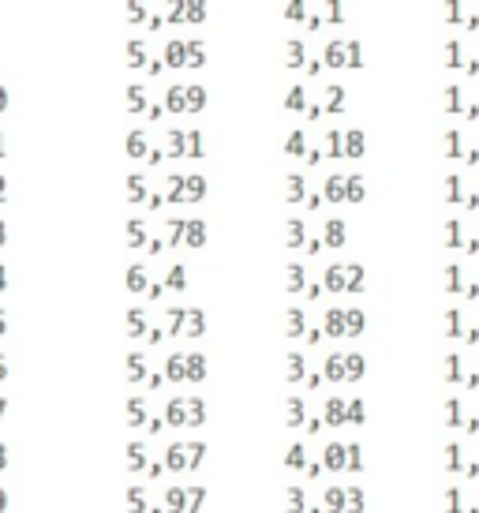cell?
Masks as SVG:
<instances>
[{"instance_id":"47","label":"cell","mask_w":479,"mask_h":513,"mask_svg":"<svg viewBox=\"0 0 479 513\" xmlns=\"http://www.w3.org/2000/svg\"><path fill=\"white\" fill-rule=\"evenodd\" d=\"M304 158H307V165H318V162H322V154H318V150H311V146H307Z\"/></svg>"},{"instance_id":"2","label":"cell","mask_w":479,"mask_h":513,"mask_svg":"<svg viewBox=\"0 0 479 513\" xmlns=\"http://www.w3.org/2000/svg\"><path fill=\"white\" fill-rule=\"evenodd\" d=\"M322 64L326 68H363V49H359V42H348V38H333L322 49Z\"/></svg>"},{"instance_id":"6","label":"cell","mask_w":479,"mask_h":513,"mask_svg":"<svg viewBox=\"0 0 479 513\" xmlns=\"http://www.w3.org/2000/svg\"><path fill=\"white\" fill-rule=\"evenodd\" d=\"M168 53H173V64H203V45H195V42H187V45H173L168 49Z\"/></svg>"},{"instance_id":"22","label":"cell","mask_w":479,"mask_h":513,"mask_svg":"<svg viewBox=\"0 0 479 513\" xmlns=\"http://www.w3.org/2000/svg\"><path fill=\"white\" fill-rule=\"evenodd\" d=\"M285 424L288 427H299V424H304V420H307V408H304V397H288L285 401Z\"/></svg>"},{"instance_id":"42","label":"cell","mask_w":479,"mask_h":513,"mask_svg":"<svg viewBox=\"0 0 479 513\" xmlns=\"http://www.w3.org/2000/svg\"><path fill=\"white\" fill-rule=\"evenodd\" d=\"M285 495H288V513H304V506H307V502H304V491H299V487H288Z\"/></svg>"},{"instance_id":"35","label":"cell","mask_w":479,"mask_h":513,"mask_svg":"<svg viewBox=\"0 0 479 513\" xmlns=\"http://www.w3.org/2000/svg\"><path fill=\"white\" fill-rule=\"evenodd\" d=\"M446 23L461 26L464 23V0H446Z\"/></svg>"},{"instance_id":"16","label":"cell","mask_w":479,"mask_h":513,"mask_svg":"<svg viewBox=\"0 0 479 513\" xmlns=\"http://www.w3.org/2000/svg\"><path fill=\"white\" fill-rule=\"evenodd\" d=\"M285 289L292 296L307 289V274H304V266H299V263H288V270H285Z\"/></svg>"},{"instance_id":"43","label":"cell","mask_w":479,"mask_h":513,"mask_svg":"<svg viewBox=\"0 0 479 513\" xmlns=\"http://www.w3.org/2000/svg\"><path fill=\"white\" fill-rule=\"evenodd\" d=\"M326 154H329V158H345V154H341V132H329V135H326Z\"/></svg>"},{"instance_id":"36","label":"cell","mask_w":479,"mask_h":513,"mask_svg":"<svg viewBox=\"0 0 479 513\" xmlns=\"http://www.w3.org/2000/svg\"><path fill=\"white\" fill-rule=\"evenodd\" d=\"M322 502H326L329 513H345V487H329Z\"/></svg>"},{"instance_id":"5","label":"cell","mask_w":479,"mask_h":513,"mask_svg":"<svg viewBox=\"0 0 479 513\" xmlns=\"http://www.w3.org/2000/svg\"><path fill=\"white\" fill-rule=\"evenodd\" d=\"M341 154L345 158H363L367 154V135L359 132V128H348V132H341Z\"/></svg>"},{"instance_id":"8","label":"cell","mask_w":479,"mask_h":513,"mask_svg":"<svg viewBox=\"0 0 479 513\" xmlns=\"http://www.w3.org/2000/svg\"><path fill=\"white\" fill-rule=\"evenodd\" d=\"M446 68H449V72H464V68H468V53H464V45L457 42V38H449V42H446Z\"/></svg>"},{"instance_id":"3","label":"cell","mask_w":479,"mask_h":513,"mask_svg":"<svg viewBox=\"0 0 479 513\" xmlns=\"http://www.w3.org/2000/svg\"><path fill=\"white\" fill-rule=\"evenodd\" d=\"M322 244H326V247H333V251L348 244V225H345L341 217H329L326 225H322Z\"/></svg>"},{"instance_id":"12","label":"cell","mask_w":479,"mask_h":513,"mask_svg":"<svg viewBox=\"0 0 479 513\" xmlns=\"http://www.w3.org/2000/svg\"><path fill=\"white\" fill-rule=\"evenodd\" d=\"M285 113H307V90L304 83H292L285 94Z\"/></svg>"},{"instance_id":"27","label":"cell","mask_w":479,"mask_h":513,"mask_svg":"<svg viewBox=\"0 0 479 513\" xmlns=\"http://www.w3.org/2000/svg\"><path fill=\"white\" fill-rule=\"evenodd\" d=\"M363 199H367L363 176H359V173H348V199H345V203H363Z\"/></svg>"},{"instance_id":"25","label":"cell","mask_w":479,"mask_h":513,"mask_svg":"<svg viewBox=\"0 0 479 513\" xmlns=\"http://www.w3.org/2000/svg\"><path fill=\"white\" fill-rule=\"evenodd\" d=\"M285 154H288V158H304V154H307V135L299 132V128H296V132H288V139H285Z\"/></svg>"},{"instance_id":"34","label":"cell","mask_w":479,"mask_h":513,"mask_svg":"<svg viewBox=\"0 0 479 513\" xmlns=\"http://www.w3.org/2000/svg\"><path fill=\"white\" fill-rule=\"evenodd\" d=\"M446 424L449 427H461L464 424V408H461V401H457V397L446 401Z\"/></svg>"},{"instance_id":"18","label":"cell","mask_w":479,"mask_h":513,"mask_svg":"<svg viewBox=\"0 0 479 513\" xmlns=\"http://www.w3.org/2000/svg\"><path fill=\"white\" fill-rule=\"evenodd\" d=\"M285 378L292 382V386L307 378V364H304V356H299V352H288V360H285Z\"/></svg>"},{"instance_id":"13","label":"cell","mask_w":479,"mask_h":513,"mask_svg":"<svg viewBox=\"0 0 479 513\" xmlns=\"http://www.w3.org/2000/svg\"><path fill=\"white\" fill-rule=\"evenodd\" d=\"M285 244L292 247V251L307 244V229H304V221H299V217H288L285 221Z\"/></svg>"},{"instance_id":"28","label":"cell","mask_w":479,"mask_h":513,"mask_svg":"<svg viewBox=\"0 0 479 513\" xmlns=\"http://www.w3.org/2000/svg\"><path fill=\"white\" fill-rule=\"evenodd\" d=\"M329 26H345V0H326V19Z\"/></svg>"},{"instance_id":"32","label":"cell","mask_w":479,"mask_h":513,"mask_svg":"<svg viewBox=\"0 0 479 513\" xmlns=\"http://www.w3.org/2000/svg\"><path fill=\"white\" fill-rule=\"evenodd\" d=\"M367 420V408H363V401H345V424H363Z\"/></svg>"},{"instance_id":"33","label":"cell","mask_w":479,"mask_h":513,"mask_svg":"<svg viewBox=\"0 0 479 513\" xmlns=\"http://www.w3.org/2000/svg\"><path fill=\"white\" fill-rule=\"evenodd\" d=\"M446 293H464V285H461V263H449L446 266Z\"/></svg>"},{"instance_id":"39","label":"cell","mask_w":479,"mask_h":513,"mask_svg":"<svg viewBox=\"0 0 479 513\" xmlns=\"http://www.w3.org/2000/svg\"><path fill=\"white\" fill-rule=\"evenodd\" d=\"M446 378L449 382H461L464 375H461V352H449L446 356Z\"/></svg>"},{"instance_id":"30","label":"cell","mask_w":479,"mask_h":513,"mask_svg":"<svg viewBox=\"0 0 479 513\" xmlns=\"http://www.w3.org/2000/svg\"><path fill=\"white\" fill-rule=\"evenodd\" d=\"M285 23H307V0H288L285 4Z\"/></svg>"},{"instance_id":"26","label":"cell","mask_w":479,"mask_h":513,"mask_svg":"<svg viewBox=\"0 0 479 513\" xmlns=\"http://www.w3.org/2000/svg\"><path fill=\"white\" fill-rule=\"evenodd\" d=\"M446 203H464V184H461V173H449V176H446Z\"/></svg>"},{"instance_id":"9","label":"cell","mask_w":479,"mask_h":513,"mask_svg":"<svg viewBox=\"0 0 479 513\" xmlns=\"http://www.w3.org/2000/svg\"><path fill=\"white\" fill-rule=\"evenodd\" d=\"M307 60H311V56H307L304 42H299V38H288V42H285V64L296 72V68H307Z\"/></svg>"},{"instance_id":"10","label":"cell","mask_w":479,"mask_h":513,"mask_svg":"<svg viewBox=\"0 0 479 513\" xmlns=\"http://www.w3.org/2000/svg\"><path fill=\"white\" fill-rule=\"evenodd\" d=\"M442 102H446V113H457V116H461L464 113V83H449L446 86V94H442Z\"/></svg>"},{"instance_id":"17","label":"cell","mask_w":479,"mask_h":513,"mask_svg":"<svg viewBox=\"0 0 479 513\" xmlns=\"http://www.w3.org/2000/svg\"><path fill=\"white\" fill-rule=\"evenodd\" d=\"M367 330V319L359 307H345V337H359Z\"/></svg>"},{"instance_id":"14","label":"cell","mask_w":479,"mask_h":513,"mask_svg":"<svg viewBox=\"0 0 479 513\" xmlns=\"http://www.w3.org/2000/svg\"><path fill=\"white\" fill-rule=\"evenodd\" d=\"M345 457H348L345 442H329L326 454H322V465H326L329 472H341V468H345Z\"/></svg>"},{"instance_id":"1","label":"cell","mask_w":479,"mask_h":513,"mask_svg":"<svg viewBox=\"0 0 479 513\" xmlns=\"http://www.w3.org/2000/svg\"><path fill=\"white\" fill-rule=\"evenodd\" d=\"M363 266L359 263H333L326 270V277H322V285H326V293H363Z\"/></svg>"},{"instance_id":"41","label":"cell","mask_w":479,"mask_h":513,"mask_svg":"<svg viewBox=\"0 0 479 513\" xmlns=\"http://www.w3.org/2000/svg\"><path fill=\"white\" fill-rule=\"evenodd\" d=\"M348 457H345V468L348 472H359V468H363V454H359V446H356V442H348Z\"/></svg>"},{"instance_id":"11","label":"cell","mask_w":479,"mask_h":513,"mask_svg":"<svg viewBox=\"0 0 479 513\" xmlns=\"http://www.w3.org/2000/svg\"><path fill=\"white\" fill-rule=\"evenodd\" d=\"M304 199H307V184H304V176H299V173H288L285 176V203H304Z\"/></svg>"},{"instance_id":"40","label":"cell","mask_w":479,"mask_h":513,"mask_svg":"<svg viewBox=\"0 0 479 513\" xmlns=\"http://www.w3.org/2000/svg\"><path fill=\"white\" fill-rule=\"evenodd\" d=\"M446 468L461 472V442H449V446H446Z\"/></svg>"},{"instance_id":"38","label":"cell","mask_w":479,"mask_h":513,"mask_svg":"<svg viewBox=\"0 0 479 513\" xmlns=\"http://www.w3.org/2000/svg\"><path fill=\"white\" fill-rule=\"evenodd\" d=\"M345 513H363V491L359 487L345 491Z\"/></svg>"},{"instance_id":"29","label":"cell","mask_w":479,"mask_h":513,"mask_svg":"<svg viewBox=\"0 0 479 513\" xmlns=\"http://www.w3.org/2000/svg\"><path fill=\"white\" fill-rule=\"evenodd\" d=\"M446 337H464V319H461L457 307L446 311Z\"/></svg>"},{"instance_id":"31","label":"cell","mask_w":479,"mask_h":513,"mask_svg":"<svg viewBox=\"0 0 479 513\" xmlns=\"http://www.w3.org/2000/svg\"><path fill=\"white\" fill-rule=\"evenodd\" d=\"M446 244L449 247H464V225L461 221H453V217L446 221Z\"/></svg>"},{"instance_id":"49","label":"cell","mask_w":479,"mask_h":513,"mask_svg":"<svg viewBox=\"0 0 479 513\" xmlns=\"http://www.w3.org/2000/svg\"><path fill=\"white\" fill-rule=\"evenodd\" d=\"M464 296H468V300H479V281H476V285H468V289H464Z\"/></svg>"},{"instance_id":"15","label":"cell","mask_w":479,"mask_h":513,"mask_svg":"<svg viewBox=\"0 0 479 513\" xmlns=\"http://www.w3.org/2000/svg\"><path fill=\"white\" fill-rule=\"evenodd\" d=\"M322 330L329 337H345V307H329L322 319Z\"/></svg>"},{"instance_id":"23","label":"cell","mask_w":479,"mask_h":513,"mask_svg":"<svg viewBox=\"0 0 479 513\" xmlns=\"http://www.w3.org/2000/svg\"><path fill=\"white\" fill-rule=\"evenodd\" d=\"M304 330H307L304 311H299V307H288V311H285V334H288V337H299Z\"/></svg>"},{"instance_id":"46","label":"cell","mask_w":479,"mask_h":513,"mask_svg":"<svg viewBox=\"0 0 479 513\" xmlns=\"http://www.w3.org/2000/svg\"><path fill=\"white\" fill-rule=\"evenodd\" d=\"M304 72H307V75H318V72H322V60H307Z\"/></svg>"},{"instance_id":"21","label":"cell","mask_w":479,"mask_h":513,"mask_svg":"<svg viewBox=\"0 0 479 513\" xmlns=\"http://www.w3.org/2000/svg\"><path fill=\"white\" fill-rule=\"evenodd\" d=\"M322 416H326L329 427H341L345 424V397H329L326 408H322Z\"/></svg>"},{"instance_id":"48","label":"cell","mask_w":479,"mask_h":513,"mask_svg":"<svg viewBox=\"0 0 479 513\" xmlns=\"http://www.w3.org/2000/svg\"><path fill=\"white\" fill-rule=\"evenodd\" d=\"M464 210H479V191L476 195H464Z\"/></svg>"},{"instance_id":"20","label":"cell","mask_w":479,"mask_h":513,"mask_svg":"<svg viewBox=\"0 0 479 513\" xmlns=\"http://www.w3.org/2000/svg\"><path fill=\"white\" fill-rule=\"evenodd\" d=\"M464 154H468V146H464V135L457 132V128H449V132H446V158H453V162L461 158V162H464Z\"/></svg>"},{"instance_id":"45","label":"cell","mask_w":479,"mask_h":513,"mask_svg":"<svg viewBox=\"0 0 479 513\" xmlns=\"http://www.w3.org/2000/svg\"><path fill=\"white\" fill-rule=\"evenodd\" d=\"M464 120H468V124H476V120H479V102H468L464 105V113H461Z\"/></svg>"},{"instance_id":"24","label":"cell","mask_w":479,"mask_h":513,"mask_svg":"<svg viewBox=\"0 0 479 513\" xmlns=\"http://www.w3.org/2000/svg\"><path fill=\"white\" fill-rule=\"evenodd\" d=\"M322 375H326L329 382H345V352H333V356H326Z\"/></svg>"},{"instance_id":"37","label":"cell","mask_w":479,"mask_h":513,"mask_svg":"<svg viewBox=\"0 0 479 513\" xmlns=\"http://www.w3.org/2000/svg\"><path fill=\"white\" fill-rule=\"evenodd\" d=\"M285 468H307V454H304V446H288V454H285Z\"/></svg>"},{"instance_id":"19","label":"cell","mask_w":479,"mask_h":513,"mask_svg":"<svg viewBox=\"0 0 479 513\" xmlns=\"http://www.w3.org/2000/svg\"><path fill=\"white\" fill-rule=\"evenodd\" d=\"M367 371V360L359 352H345V382H359Z\"/></svg>"},{"instance_id":"7","label":"cell","mask_w":479,"mask_h":513,"mask_svg":"<svg viewBox=\"0 0 479 513\" xmlns=\"http://www.w3.org/2000/svg\"><path fill=\"white\" fill-rule=\"evenodd\" d=\"M345 102H348L345 83H326V105H322V113H345Z\"/></svg>"},{"instance_id":"4","label":"cell","mask_w":479,"mask_h":513,"mask_svg":"<svg viewBox=\"0 0 479 513\" xmlns=\"http://www.w3.org/2000/svg\"><path fill=\"white\" fill-rule=\"evenodd\" d=\"M322 199L326 203H345L348 199V173H329L326 187H322Z\"/></svg>"},{"instance_id":"44","label":"cell","mask_w":479,"mask_h":513,"mask_svg":"<svg viewBox=\"0 0 479 513\" xmlns=\"http://www.w3.org/2000/svg\"><path fill=\"white\" fill-rule=\"evenodd\" d=\"M446 513H461V491L457 487L446 491Z\"/></svg>"}]
</instances>
